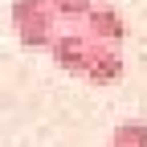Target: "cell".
<instances>
[{"mask_svg":"<svg viewBox=\"0 0 147 147\" xmlns=\"http://www.w3.org/2000/svg\"><path fill=\"white\" fill-rule=\"evenodd\" d=\"M8 21L16 29V37H21L25 49H49L53 37H57L61 29V16L53 12L49 0H12L8 4Z\"/></svg>","mask_w":147,"mask_h":147,"instance_id":"1","label":"cell"},{"mask_svg":"<svg viewBox=\"0 0 147 147\" xmlns=\"http://www.w3.org/2000/svg\"><path fill=\"white\" fill-rule=\"evenodd\" d=\"M90 49H94V41H90L82 29H61L57 37H53V45H49V57H53L57 69L82 78V69H86V61H90Z\"/></svg>","mask_w":147,"mask_h":147,"instance_id":"2","label":"cell"},{"mask_svg":"<svg viewBox=\"0 0 147 147\" xmlns=\"http://www.w3.org/2000/svg\"><path fill=\"white\" fill-rule=\"evenodd\" d=\"M82 33L90 37V41H98V45H123L127 41V21H123V12L115 8V4H94L90 8V16L82 21Z\"/></svg>","mask_w":147,"mask_h":147,"instance_id":"3","label":"cell"},{"mask_svg":"<svg viewBox=\"0 0 147 147\" xmlns=\"http://www.w3.org/2000/svg\"><path fill=\"white\" fill-rule=\"evenodd\" d=\"M119 78H123V53H119L115 45H98V41H94L90 61H86V69H82V82H90V86H115Z\"/></svg>","mask_w":147,"mask_h":147,"instance_id":"4","label":"cell"},{"mask_svg":"<svg viewBox=\"0 0 147 147\" xmlns=\"http://www.w3.org/2000/svg\"><path fill=\"white\" fill-rule=\"evenodd\" d=\"M106 147H147V119H123L110 131Z\"/></svg>","mask_w":147,"mask_h":147,"instance_id":"5","label":"cell"},{"mask_svg":"<svg viewBox=\"0 0 147 147\" xmlns=\"http://www.w3.org/2000/svg\"><path fill=\"white\" fill-rule=\"evenodd\" d=\"M49 4H53V12H57L65 25H82L90 16V8H94V0H49Z\"/></svg>","mask_w":147,"mask_h":147,"instance_id":"6","label":"cell"}]
</instances>
